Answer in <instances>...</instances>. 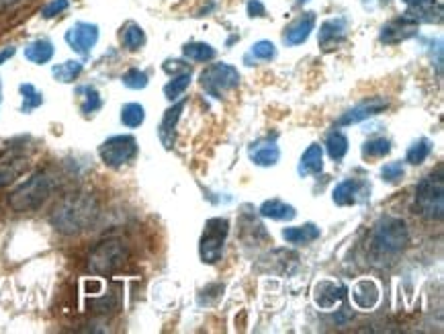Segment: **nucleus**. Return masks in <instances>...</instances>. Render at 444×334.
<instances>
[{"label": "nucleus", "instance_id": "42", "mask_svg": "<svg viewBox=\"0 0 444 334\" xmlns=\"http://www.w3.org/2000/svg\"><path fill=\"white\" fill-rule=\"evenodd\" d=\"M164 70L168 72V74H172V72H176V70H182V66H181V62H176V60H174V62H166Z\"/></svg>", "mask_w": 444, "mask_h": 334}, {"label": "nucleus", "instance_id": "25", "mask_svg": "<svg viewBox=\"0 0 444 334\" xmlns=\"http://www.w3.org/2000/svg\"><path fill=\"white\" fill-rule=\"evenodd\" d=\"M121 43H123L125 50L130 51L142 50L146 46V33H144V29L137 23H127L121 29Z\"/></svg>", "mask_w": 444, "mask_h": 334}, {"label": "nucleus", "instance_id": "5", "mask_svg": "<svg viewBox=\"0 0 444 334\" xmlns=\"http://www.w3.org/2000/svg\"><path fill=\"white\" fill-rule=\"evenodd\" d=\"M444 181L443 170L438 168L436 172L424 177L418 187H416V214L430 219V221H438L443 219L444 212Z\"/></svg>", "mask_w": 444, "mask_h": 334}, {"label": "nucleus", "instance_id": "1", "mask_svg": "<svg viewBox=\"0 0 444 334\" xmlns=\"http://www.w3.org/2000/svg\"><path fill=\"white\" fill-rule=\"evenodd\" d=\"M99 216V201L90 193H72L60 201L50 216L56 232L64 236L80 234L88 230Z\"/></svg>", "mask_w": 444, "mask_h": 334}, {"label": "nucleus", "instance_id": "22", "mask_svg": "<svg viewBox=\"0 0 444 334\" xmlns=\"http://www.w3.org/2000/svg\"><path fill=\"white\" fill-rule=\"evenodd\" d=\"M53 43L48 41V39H35L31 41L27 48H25V58L29 60V62H33L37 66H43V64H48L51 58H53Z\"/></svg>", "mask_w": 444, "mask_h": 334}, {"label": "nucleus", "instance_id": "6", "mask_svg": "<svg viewBox=\"0 0 444 334\" xmlns=\"http://www.w3.org/2000/svg\"><path fill=\"white\" fill-rule=\"evenodd\" d=\"M137 150L139 146L133 135H111L99 146V156L105 167L121 168L135 160Z\"/></svg>", "mask_w": 444, "mask_h": 334}, {"label": "nucleus", "instance_id": "24", "mask_svg": "<svg viewBox=\"0 0 444 334\" xmlns=\"http://www.w3.org/2000/svg\"><path fill=\"white\" fill-rule=\"evenodd\" d=\"M260 216L270 217V219H293L297 216L295 207L293 205H287L285 201L280 199H270L264 201L260 205Z\"/></svg>", "mask_w": 444, "mask_h": 334}, {"label": "nucleus", "instance_id": "13", "mask_svg": "<svg viewBox=\"0 0 444 334\" xmlns=\"http://www.w3.org/2000/svg\"><path fill=\"white\" fill-rule=\"evenodd\" d=\"M348 33V21L346 19H329L319 27V46L324 50H334L344 41Z\"/></svg>", "mask_w": 444, "mask_h": 334}, {"label": "nucleus", "instance_id": "7", "mask_svg": "<svg viewBox=\"0 0 444 334\" xmlns=\"http://www.w3.org/2000/svg\"><path fill=\"white\" fill-rule=\"evenodd\" d=\"M228 232H230V221L226 217H211L205 224V230H203V236H201V246H199L203 263L215 265L221 259Z\"/></svg>", "mask_w": 444, "mask_h": 334}, {"label": "nucleus", "instance_id": "21", "mask_svg": "<svg viewBox=\"0 0 444 334\" xmlns=\"http://www.w3.org/2000/svg\"><path fill=\"white\" fill-rule=\"evenodd\" d=\"M324 168V150L319 144H312L307 150L303 152L301 162H299V174L301 177H310V174H317Z\"/></svg>", "mask_w": 444, "mask_h": 334}, {"label": "nucleus", "instance_id": "8", "mask_svg": "<svg viewBox=\"0 0 444 334\" xmlns=\"http://www.w3.org/2000/svg\"><path fill=\"white\" fill-rule=\"evenodd\" d=\"M240 84V72L230 64H211L201 72V86L207 95L215 99H221L226 93L238 88Z\"/></svg>", "mask_w": 444, "mask_h": 334}, {"label": "nucleus", "instance_id": "41", "mask_svg": "<svg viewBox=\"0 0 444 334\" xmlns=\"http://www.w3.org/2000/svg\"><path fill=\"white\" fill-rule=\"evenodd\" d=\"M15 56V48H6V50L0 51V64H4L6 60H11Z\"/></svg>", "mask_w": 444, "mask_h": 334}, {"label": "nucleus", "instance_id": "18", "mask_svg": "<svg viewBox=\"0 0 444 334\" xmlns=\"http://www.w3.org/2000/svg\"><path fill=\"white\" fill-rule=\"evenodd\" d=\"M182 109H184V100L176 103L174 107H170L164 113V118H162L158 135H160V142H162V146H164L166 150H170L174 146V140H176V123L181 119Z\"/></svg>", "mask_w": 444, "mask_h": 334}, {"label": "nucleus", "instance_id": "27", "mask_svg": "<svg viewBox=\"0 0 444 334\" xmlns=\"http://www.w3.org/2000/svg\"><path fill=\"white\" fill-rule=\"evenodd\" d=\"M78 95H83V103H80V111L84 115H92L102 107V97L95 86H80Z\"/></svg>", "mask_w": 444, "mask_h": 334}, {"label": "nucleus", "instance_id": "30", "mask_svg": "<svg viewBox=\"0 0 444 334\" xmlns=\"http://www.w3.org/2000/svg\"><path fill=\"white\" fill-rule=\"evenodd\" d=\"M182 53L193 62H209V60H213L217 51L209 43H186L182 48Z\"/></svg>", "mask_w": 444, "mask_h": 334}, {"label": "nucleus", "instance_id": "33", "mask_svg": "<svg viewBox=\"0 0 444 334\" xmlns=\"http://www.w3.org/2000/svg\"><path fill=\"white\" fill-rule=\"evenodd\" d=\"M430 154H432V142L426 140V137H422V140H418V142L411 144L410 150L406 154V160L410 165H422Z\"/></svg>", "mask_w": 444, "mask_h": 334}, {"label": "nucleus", "instance_id": "15", "mask_svg": "<svg viewBox=\"0 0 444 334\" xmlns=\"http://www.w3.org/2000/svg\"><path fill=\"white\" fill-rule=\"evenodd\" d=\"M315 303L322 310H332L346 298V289L336 281H319L315 285Z\"/></svg>", "mask_w": 444, "mask_h": 334}, {"label": "nucleus", "instance_id": "11", "mask_svg": "<svg viewBox=\"0 0 444 334\" xmlns=\"http://www.w3.org/2000/svg\"><path fill=\"white\" fill-rule=\"evenodd\" d=\"M29 165L27 156L21 150H9L0 156V189L17 181Z\"/></svg>", "mask_w": 444, "mask_h": 334}, {"label": "nucleus", "instance_id": "37", "mask_svg": "<svg viewBox=\"0 0 444 334\" xmlns=\"http://www.w3.org/2000/svg\"><path fill=\"white\" fill-rule=\"evenodd\" d=\"M403 174H406V170H403V165H401L399 160L387 162L385 167L381 168V177H383V181H387V183H397V181H401Z\"/></svg>", "mask_w": 444, "mask_h": 334}, {"label": "nucleus", "instance_id": "14", "mask_svg": "<svg viewBox=\"0 0 444 334\" xmlns=\"http://www.w3.org/2000/svg\"><path fill=\"white\" fill-rule=\"evenodd\" d=\"M313 27H315V15L313 13H305L301 17L293 21L287 29H285V43L287 46H301L307 41V37L312 35Z\"/></svg>", "mask_w": 444, "mask_h": 334}, {"label": "nucleus", "instance_id": "4", "mask_svg": "<svg viewBox=\"0 0 444 334\" xmlns=\"http://www.w3.org/2000/svg\"><path fill=\"white\" fill-rule=\"evenodd\" d=\"M130 259V249L123 240L109 238L99 242L86 261V268L92 275H113L115 271L123 267Z\"/></svg>", "mask_w": 444, "mask_h": 334}, {"label": "nucleus", "instance_id": "44", "mask_svg": "<svg viewBox=\"0 0 444 334\" xmlns=\"http://www.w3.org/2000/svg\"><path fill=\"white\" fill-rule=\"evenodd\" d=\"M0 100H2V88H0Z\"/></svg>", "mask_w": 444, "mask_h": 334}, {"label": "nucleus", "instance_id": "32", "mask_svg": "<svg viewBox=\"0 0 444 334\" xmlns=\"http://www.w3.org/2000/svg\"><path fill=\"white\" fill-rule=\"evenodd\" d=\"M189 84H191V70H184L182 74H179L176 78H172V80L164 86L166 99L176 100L182 93L189 88Z\"/></svg>", "mask_w": 444, "mask_h": 334}, {"label": "nucleus", "instance_id": "26", "mask_svg": "<svg viewBox=\"0 0 444 334\" xmlns=\"http://www.w3.org/2000/svg\"><path fill=\"white\" fill-rule=\"evenodd\" d=\"M83 62L78 60H68V62H62L58 66L51 68V74L58 83H74L80 74H83Z\"/></svg>", "mask_w": 444, "mask_h": 334}, {"label": "nucleus", "instance_id": "31", "mask_svg": "<svg viewBox=\"0 0 444 334\" xmlns=\"http://www.w3.org/2000/svg\"><path fill=\"white\" fill-rule=\"evenodd\" d=\"M21 95H23V107H21V111L23 113H31L33 109H37L41 103H43V95L35 88L33 84L25 83L21 84Z\"/></svg>", "mask_w": 444, "mask_h": 334}, {"label": "nucleus", "instance_id": "34", "mask_svg": "<svg viewBox=\"0 0 444 334\" xmlns=\"http://www.w3.org/2000/svg\"><path fill=\"white\" fill-rule=\"evenodd\" d=\"M391 152V144L389 140L385 137H375V140H369L364 146H362V156L364 158H383Z\"/></svg>", "mask_w": 444, "mask_h": 334}, {"label": "nucleus", "instance_id": "38", "mask_svg": "<svg viewBox=\"0 0 444 334\" xmlns=\"http://www.w3.org/2000/svg\"><path fill=\"white\" fill-rule=\"evenodd\" d=\"M256 60H264V62H268V60H273L275 56H277V48H275V43H270V41H258V43H254L252 46V51H250Z\"/></svg>", "mask_w": 444, "mask_h": 334}, {"label": "nucleus", "instance_id": "29", "mask_svg": "<svg viewBox=\"0 0 444 334\" xmlns=\"http://www.w3.org/2000/svg\"><path fill=\"white\" fill-rule=\"evenodd\" d=\"M144 119H146V109L139 103H127V105H123V109H121V123L125 127L135 130V127H139L144 123Z\"/></svg>", "mask_w": 444, "mask_h": 334}, {"label": "nucleus", "instance_id": "16", "mask_svg": "<svg viewBox=\"0 0 444 334\" xmlns=\"http://www.w3.org/2000/svg\"><path fill=\"white\" fill-rule=\"evenodd\" d=\"M406 17L411 19L413 23H438L443 19V4L438 0H420L410 4Z\"/></svg>", "mask_w": 444, "mask_h": 334}, {"label": "nucleus", "instance_id": "2", "mask_svg": "<svg viewBox=\"0 0 444 334\" xmlns=\"http://www.w3.org/2000/svg\"><path fill=\"white\" fill-rule=\"evenodd\" d=\"M410 242V228L401 217H383L371 234V256L375 261L393 259Z\"/></svg>", "mask_w": 444, "mask_h": 334}, {"label": "nucleus", "instance_id": "39", "mask_svg": "<svg viewBox=\"0 0 444 334\" xmlns=\"http://www.w3.org/2000/svg\"><path fill=\"white\" fill-rule=\"evenodd\" d=\"M68 6H70V0H51V2H48V4L41 9V17L43 19L58 17V15H62V13L66 11Z\"/></svg>", "mask_w": 444, "mask_h": 334}, {"label": "nucleus", "instance_id": "36", "mask_svg": "<svg viewBox=\"0 0 444 334\" xmlns=\"http://www.w3.org/2000/svg\"><path fill=\"white\" fill-rule=\"evenodd\" d=\"M88 308L92 312H99V314H109V312H115L119 308V301H117L115 293H109V296H102V298L88 300Z\"/></svg>", "mask_w": 444, "mask_h": 334}, {"label": "nucleus", "instance_id": "28", "mask_svg": "<svg viewBox=\"0 0 444 334\" xmlns=\"http://www.w3.org/2000/svg\"><path fill=\"white\" fill-rule=\"evenodd\" d=\"M326 150H328L332 160L340 162V160L346 156V152H348V137H346L342 132H336V130H334V132L328 134V137H326Z\"/></svg>", "mask_w": 444, "mask_h": 334}, {"label": "nucleus", "instance_id": "12", "mask_svg": "<svg viewBox=\"0 0 444 334\" xmlns=\"http://www.w3.org/2000/svg\"><path fill=\"white\" fill-rule=\"evenodd\" d=\"M387 105L389 103L385 99H381V97L362 100V103H359L356 107H352L350 111H346L344 115L338 119V125L344 127V125H352V123H359V121L373 118V115H379L381 111L387 109Z\"/></svg>", "mask_w": 444, "mask_h": 334}, {"label": "nucleus", "instance_id": "3", "mask_svg": "<svg viewBox=\"0 0 444 334\" xmlns=\"http://www.w3.org/2000/svg\"><path fill=\"white\" fill-rule=\"evenodd\" d=\"M53 187H56V179L50 170H37L9 195V207L17 214L37 212L50 199Z\"/></svg>", "mask_w": 444, "mask_h": 334}, {"label": "nucleus", "instance_id": "40", "mask_svg": "<svg viewBox=\"0 0 444 334\" xmlns=\"http://www.w3.org/2000/svg\"><path fill=\"white\" fill-rule=\"evenodd\" d=\"M264 13H266V9H264L260 0H250L248 2V15L250 17H264Z\"/></svg>", "mask_w": 444, "mask_h": 334}, {"label": "nucleus", "instance_id": "9", "mask_svg": "<svg viewBox=\"0 0 444 334\" xmlns=\"http://www.w3.org/2000/svg\"><path fill=\"white\" fill-rule=\"evenodd\" d=\"M99 41V27L95 23H76L66 31V43L76 53H90Z\"/></svg>", "mask_w": 444, "mask_h": 334}, {"label": "nucleus", "instance_id": "35", "mask_svg": "<svg viewBox=\"0 0 444 334\" xmlns=\"http://www.w3.org/2000/svg\"><path fill=\"white\" fill-rule=\"evenodd\" d=\"M121 83L125 84L127 88H133V90H142L148 86V74L139 68H132L127 70L123 76H121Z\"/></svg>", "mask_w": 444, "mask_h": 334}, {"label": "nucleus", "instance_id": "17", "mask_svg": "<svg viewBox=\"0 0 444 334\" xmlns=\"http://www.w3.org/2000/svg\"><path fill=\"white\" fill-rule=\"evenodd\" d=\"M416 25H418V23H413V21L406 17V15L395 19V21L389 23V25L383 27V31H381V41H383V43H399V41H406L408 37H411V35L416 33Z\"/></svg>", "mask_w": 444, "mask_h": 334}, {"label": "nucleus", "instance_id": "20", "mask_svg": "<svg viewBox=\"0 0 444 334\" xmlns=\"http://www.w3.org/2000/svg\"><path fill=\"white\" fill-rule=\"evenodd\" d=\"M352 301L356 303V308L361 310H371L375 308L379 301V287L371 279H361L359 283L352 287Z\"/></svg>", "mask_w": 444, "mask_h": 334}, {"label": "nucleus", "instance_id": "43", "mask_svg": "<svg viewBox=\"0 0 444 334\" xmlns=\"http://www.w3.org/2000/svg\"><path fill=\"white\" fill-rule=\"evenodd\" d=\"M406 4H413V2H420V0H403Z\"/></svg>", "mask_w": 444, "mask_h": 334}, {"label": "nucleus", "instance_id": "10", "mask_svg": "<svg viewBox=\"0 0 444 334\" xmlns=\"http://www.w3.org/2000/svg\"><path fill=\"white\" fill-rule=\"evenodd\" d=\"M371 197V184L366 181H356V179H346L342 183L336 184L332 199L336 205H356Z\"/></svg>", "mask_w": 444, "mask_h": 334}, {"label": "nucleus", "instance_id": "19", "mask_svg": "<svg viewBox=\"0 0 444 334\" xmlns=\"http://www.w3.org/2000/svg\"><path fill=\"white\" fill-rule=\"evenodd\" d=\"M280 158V150L275 140H260L252 144L250 148V160L258 167H273Z\"/></svg>", "mask_w": 444, "mask_h": 334}, {"label": "nucleus", "instance_id": "23", "mask_svg": "<svg viewBox=\"0 0 444 334\" xmlns=\"http://www.w3.org/2000/svg\"><path fill=\"white\" fill-rule=\"evenodd\" d=\"M282 238L291 244H310L319 238V228L315 224H305V226H295V228H285Z\"/></svg>", "mask_w": 444, "mask_h": 334}]
</instances>
